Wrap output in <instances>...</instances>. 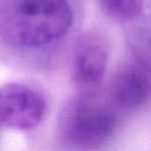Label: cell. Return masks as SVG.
<instances>
[{"mask_svg": "<svg viewBox=\"0 0 151 151\" xmlns=\"http://www.w3.org/2000/svg\"><path fill=\"white\" fill-rule=\"evenodd\" d=\"M73 22L67 0H0V39L17 48H39L64 38Z\"/></svg>", "mask_w": 151, "mask_h": 151, "instance_id": "obj_1", "label": "cell"}, {"mask_svg": "<svg viewBox=\"0 0 151 151\" xmlns=\"http://www.w3.org/2000/svg\"><path fill=\"white\" fill-rule=\"evenodd\" d=\"M59 129L71 146L94 151L104 147L113 138L117 117L107 105L86 94L65 105L59 118Z\"/></svg>", "mask_w": 151, "mask_h": 151, "instance_id": "obj_2", "label": "cell"}, {"mask_svg": "<svg viewBox=\"0 0 151 151\" xmlns=\"http://www.w3.org/2000/svg\"><path fill=\"white\" fill-rule=\"evenodd\" d=\"M46 113L44 97L29 86L8 83L0 87V124L21 131L37 127Z\"/></svg>", "mask_w": 151, "mask_h": 151, "instance_id": "obj_3", "label": "cell"}, {"mask_svg": "<svg viewBox=\"0 0 151 151\" xmlns=\"http://www.w3.org/2000/svg\"><path fill=\"white\" fill-rule=\"evenodd\" d=\"M109 48L101 35L84 33L77 41L72 57V79L77 87L90 94L105 76Z\"/></svg>", "mask_w": 151, "mask_h": 151, "instance_id": "obj_4", "label": "cell"}, {"mask_svg": "<svg viewBox=\"0 0 151 151\" xmlns=\"http://www.w3.org/2000/svg\"><path fill=\"white\" fill-rule=\"evenodd\" d=\"M149 96L150 73L146 63L134 61L118 71L111 85V97L118 106L138 109L146 103Z\"/></svg>", "mask_w": 151, "mask_h": 151, "instance_id": "obj_5", "label": "cell"}, {"mask_svg": "<svg viewBox=\"0 0 151 151\" xmlns=\"http://www.w3.org/2000/svg\"><path fill=\"white\" fill-rule=\"evenodd\" d=\"M144 0H99L103 12L119 21H131L140 17Z\"/></svg>", "mask_w": 151, "mask_h": 151, "instance_id": "obj_6", "label": "cell"}]
</instances>
